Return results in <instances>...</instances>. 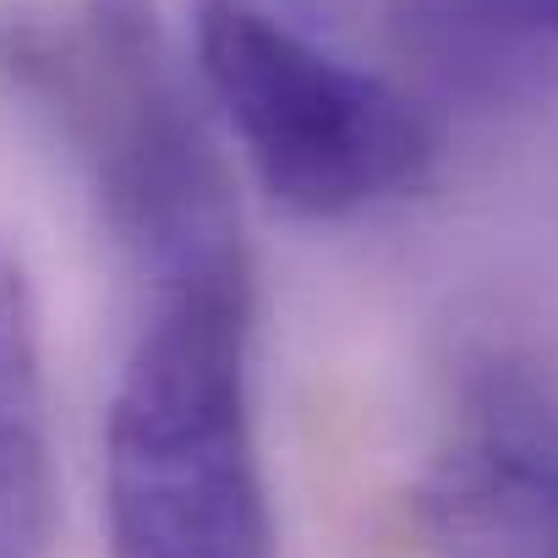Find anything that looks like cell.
Returning a JSON list of instances; mask_svg holds the SVG:
<instances>
[{
    "label": "cell",
    "mask_w": 558,
    "mask_h": 558,
    "mask_svg": "<svg viewBox=\"0 0 558 558\" xmlns=\"http://www.w3.org/2000/svg\"><path fill=\"white\" fill-rule=\"evenodd\" d=\"M0 83L66 143L148 291L252 274L208 99L181 72L154 0H77L61 17H7Z\"/></svg>",
    "instance_id": "6da1fadb"
},
{
    "label": "cell",
    "mask_w": 558,
    "mask_h": 558,
    "mask_svg": "<svg viewBox=\"0 0 558 558\" xmlns=\"http://www.w3.org/2000/svg\"><path fill=\"white\" fill-rule=\"evenodd\" d=\"M427 558H558V449L520 422H487L449 449L422 493Z\"/></svg>",
    "instance_id": "277c9868"
},
{
    "label": "cell",
    "mask_w": 558,
    "mask_h": 558,
    "mask_svg": "<svg viewBox=\"0 0 558 558\" xmlns=\"http://www.w3.org/2000/svg\"><path fill=\"white\" fill-rule=\"evenodd\" d=\"M192 56L208 110L296 219H362L438 165V126L400 83L318 45L268 0H197Z\"/></svg>",
    "instance_id": "3957f363"
},
{
    "label": "cell",
    "mask_w": 558,
    "mask_h": 558,
    "mask_svg": "<svg viewBox=\"0 0 558 558\" xmlns=\"http://www.w3.org/2000/svg\"><path fill=\"white\" fill-rule=\"evenodd\" d=\"M252 318V274L148 291L105 422L110 558H274Z\"/></svg>",
    "instance_id": "7a4b0ae2"
},
{
    "label": "cell",
    "mask_w": 558,
    "mask_h": 558,
    "mask_svg": "<svg viewBox=\"0 0 558 558\" xmlns=\"http://www.w3.org/2000/svg\"><path fill=\"white\" fill-rule=\"evenodd\" d=\"M427 50L465 77H509L558 56V0H411Z\"/></svg>",
    "instance_id": "8992f818"
},
{
    "label": "cell",
    "mask_w": 558,
    "mask_h": 558,
    "mask_svg": "<svg viewBox=\"0 0 558 558\" xmlns=\"http://www.w3.org/2000/svg\"><path fill=\"white\" fill-rule=\"evenodd\" d=\"M56 454L45 395V324L23 252L0 235V558H50Z\"/></svg>",
    "instance_id": "5b68a950"
}]
</instances>
